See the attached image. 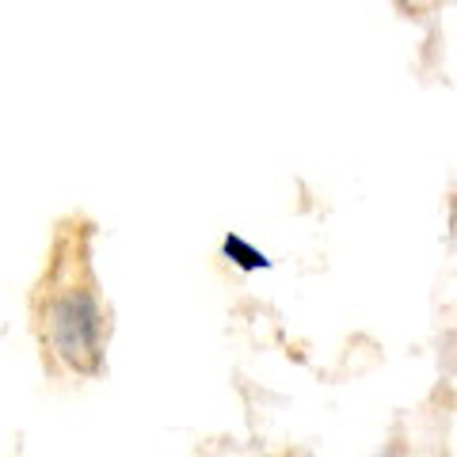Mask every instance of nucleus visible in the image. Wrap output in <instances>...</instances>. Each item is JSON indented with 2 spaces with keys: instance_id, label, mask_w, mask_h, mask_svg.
Returning <instances> with one entry per match:
<instances>
[{
  "instance_id": "obj_1",
  "label": "nucleus",
  "mask_w": 457,
  "mask_h": 457,
  "mask_svg": "<svg viewBox=\"0 0 457 457\" xmlns=\"http://www.w3.org/2000/svg\"><path fill=\"white\" fill-rule=\"evenodd\" d=\"M104 305L92 286L69 282L54 290L46 302V339L54 354L77 374H99L104 370Z\"/></svg>"
},
{
  "instance_id": "obj_2",
  "label": "nucleus",
  "mask_w": 457,
  "mask_h": 457,
  "mask_svg": "<svg viewBox=\"0 0 457 457\" xmlns=\"http://www.w3.org/2000/svg\"><path fill=\"white\" fill-rule=\"evenodd\" d=\"M221 255L237 270H245V275H255V270H267L270 267V255L263 248H255L252 240L240 237V233H225L221 237Z\"/></svg>"
},
{
  "instance_id": "obj_3",
  "label": "nucleus",
  "mask_w": 457,
  "mask_h": 457,
  "mask_svg": "<svg viewBox=\"0 0 457 457\" xmlns=\"http://www.w3.org/2000/svg\"><path fill=\"white\" fill-rule=\"evenodd\" d=\"M378 457H400V453H393V450H389V453H378Z\"/></svg>"
}]
</instances>
